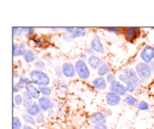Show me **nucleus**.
I'll use <instances>...</instances> for the list:
<instances>
[{
	"label": "nucleus",
	"instance_id": "nucleus-1",
	"mask_svg": "<svg viewBox=\"0 0 154 129\" xmlns=\"http://www.w3.org/2000/svg\"><path fill=\"white\" fill-rule=\"evenodd\" d=\"M29 76L31 82L35 85H38L39 87L48 86L51 82L49 76L46 73L35 69L30 71Z\"/></svg>",
	"mask_w": 154,
	"mask_h": 129
},
{
	"label": "nucleus",
	"instance_id": "nucleus-2",
	"mask_svg": "<svg viewBox=\"0 0 154 129\" xmlns=\"http://www.w3.org/2000/svg\"><path fill=\"white\" fill-rule=\"evenodd\" d=\"M76 73L78 76L82 80H87L90 76V72L87 64L84 62V60L79 59L75 62V64Z\"/></svg>",
	"mask_w": 154,
	"mask_h": 129
},
{
	"label": "nucleus",
	"instance_id": "nucleus-3",
	"mask_svg": "<svg viewBox=\"0 0 154 129\" xmlns=\"http://www.w3.org/2000/svg\"><path fill=\"white\" fill-rule=\"evenodd\" d=\"M135 70L140 79H144L148 80L152 76V70L150 65L144 62H139L135 66Z\"/></svg>",
	"mask_w": 154,
	"mask_h": 129
},
{
	"label": "nucleus",
	"instance_id": "nucleus-4",
	"mask_svg": "<svg viewBox=\"0 0 154 129\" xmlns=\"http://www.w3.org/2000/svg\"><path fill=\"white\" fill-rule=\"evenodd\" d=\"M141 58L146 64H150L154 59V47L151 45H146L141 52Z\"/></svg>",
	"mask_w": 154,
	"mask_h": 129
},
{
	"label": "nucleus",
	"instance_id": "nucleus-5",
	"mask_svg": "<svg viewBox=\"0 0 154 129\" xmlns=\"http://www.w3.org/2000/svg\"><path fill=\"white\" fill-rule=\"evenodd\" d=\"M110 90H111V92L116 93V94H119L120 96L125 95L128 92L126 86H125L120 81L117 80L111 83V85H110Z\"/></svg>",
	"mask_w": 154,
	"mask_h": 129
},
{
	"label": "nucleus",
	"instance_id": "nucleus-6",
	"mask_svg": "<svg viewBox=\"0 0 154 129\" xmlns=\"http://www.w3.org/2000/svg\"><path fill=\"white\" fill-rule=\"evenodd\" d=\"M63 74L68 78H72L75 76V67L71 62H65L62 66Z\"/></svg>",
	"mask_w": 154,
	"mask_h": 129
},
{
	"label": "nucleus",
	"instance_id": "nucleus-7",
	"mask_svg": "<svg viewBox=\"0 0 154 129\" xmlns=\"http://www.w3.org/2000/svg\"><path fill=\"white\" fill-rule=\"evenodd\" d=\"M38 104L40 106L41 109L44 111L51 110L54 106V103L51 100V98H49L48 97H45V96L41 97L38 99Z\"/></svg>",
	"mask_w": 154,
	"mask_h": 129
},
{
	"label": "nucleus",
	"instance_id": "nucleus-8",
	"mask_svg": "<svg viewBox=\"0 0 154 129\" xmlns=\"http://www.w3.org/2000/svg\"><path fill=\"white\" fill-rule=\"evenodd\" d=\"M121 101V98L116 93L109 92L106 94V102L110 106H117Z\"/></svg>",
	"mask_w": 154,
	"mask_h": 129
},
{
	"label": "nucleus",
	"instance_id": "nucleus-9",
	"mask_svg": "<svg viewBox=\"0 0 154 129\" xmlns=\"http://www.w3.org/2000/svg\"><path fill=\"white\" fill-rule=\"evenodd\" d=\"M25 88L26 89V92H28L32 97L35 99H39L41 97V91L39 88L36 87L35 86L33 85L31 81L27 82L25 85Z\"/></svg>",
	"mask_w": 154,
	"mask_h": 129
},
{
	"label": "nucleus",
	"instance_id": "nucleus-10",
	"mask_svg": "<svg viewBox=\"0 0 154 129\" xmlns=\"http://www.w3.org/2000/svg\"><path fill=\"white\" fill-rule=\"evenodd\" d=\"M90 122L93 124H105L106 122V117L105 114L101 112H96L90 116Z\"/></svg>",
	"mask_w": 154,
	"mask_h": 129
},
{
	"label": "nucleus",
	"instance_id": "nucleus-11",
	"mask_svg": "<svg viewBox=\"0 0 154 129\" xmlns=\"http://www.w3.org/2000/svg\"><path fill=\"white\" fill-rule=\"evenodd\" d=\"M91 48L96 52L103 53L105 52L104 46L99 36H95L91 41Z\"/></svg>",
	"mask_w": 154,
	"mask_h": 129
},
{
	"label": "nucleus",
	"instance_id": "nucleus-12",
	"mask_svg": "<svg viewBox=\"0 0 154 129\" xmlns=\"http://www.w3.org/2000/svg\"><path fill=\"white\" fill-rule=\"evenodd\" d=\"M87 62H88V64H90V67L93 69H99L104 64L102 58L95 55L90 56L87 59Z\"/></svg>",
	"mask_w": 154,
	"mask_h": 129
},
{
	"label": "nucleus",
	"instance_id": "nucleus-13",
	"mask_svg": "<svg viewBox=\"0 0 154 129\" xmlns=\"http://www.w3.org/2000/svg\"><path fill=\"white\" fill-rule=\"evenodd\" d=\"M27 50L23 44L14 43L13 46V52L14 56H24Z\"/></svg>",
	"mask_w": 154,
	"mask_h": 129
},
{
	"label": "nucleus",
	"instance_id": "nucleus-14",
	"mask_svg": "<svg viewBox=\"0 0 154 129\" xmlns=\"http://www.w3.org/2000/svg\"><path fill=\"white\" fill-rule=\"evenodd\" d=\"M140 33V28L137 27H131V28H126L125 32V36L128 40H132L136 38Z\"/></svg>",
	"mask_w": 154,
	"mask_h": 129
},
{
	"label": "nucleus",
	"instance_id": "nucleus-15",
	"mask_svg": "<svg viewBox=\"0 0 154 129\" xmlns=\"http://www.w3.org/2000/svg\"><path fill=\"white\" fill-rule=\"evenodd\" d=\"M123 74H125L131 81L135 82H139V79H138L136 70H134L133 68H126L123 69Z\"/></svg>",
	"mask_w": 154,
	"mask_h": 129
},
{
	"label": "nucleus",
	"instance_id": "nucleus-16",
	"mask_svg": "<svg viewBox=\"0 0 154 129\" xmlns=\"http://www.w3.org/2000/svg\"><path fill=\"white\" fill-rule=\"evenodd\" d=\"M93 85L94 88H96V89L103 90L107 87V82L103 77L100 76V77L96 78L93 81Z\"/></svg>",
	"mask_w": 154,
	"mask_h": 129
},
{
	"label": "nucleus",
	"instance_id": "nucleus-17",
	"mask_svg": "<svg viewBox=\"0 0 154 129\" xmlns=\"http://www.w3.org/2000/svg\"><path fill=\"white\" fill-rule=\"evenodd\" d=\"M23 105L26 109H29L32 105L33 104L34 102L32 101V98L31 94L28 92H23Z\"/></svg>",
	"mask_w": 154,
	"mask_h": 129
},
{
	"label": "nucleus",
	"instance_id": "nucleus-18",
	"mask_svg": "<svg viewBox=\"0 0 154 129\" xmlns=\"http://www.w3.org/2000/svg\"><path fill=\"white\" fill-rule=\"evenodd\" d=\"M41 110L42 109H41L38 104H36L34 102L33 104L29 109L26 110V112L27 114L32 116H38V115H40Z\"/></svg>",
	"mask_w": 154,
	"mask_h": 129
},
{
	"label": "nucleus",
	"instance_id": "nucleus-19",
	"mask_svg": "<svg viewBox=\"0 0 154 129\" xmlns=\"http://www.w3.org/2000/svg\"><path fill=\"white\" fill-rule=\"evenodd\" d=\"M124 103L128 106H138V100L132 94H126L124 98Z\"/></svg>",
	"mask_w": 154,
	"mask_h": 129
},
{
	"label": "nucleus",
	"instance_id": "nucleus-20",
	"mask_svg": "<svg viewBox=\"0 0 154 129\" xmlns=\"http://www.w3.org/2000/svg\"><path fill=\"white\" fill-rule=\"evenodd\" d=\"M87 34V31L83 27H78L75 28L73 33L72 34V38H82Z\"/></svg>",
	"mask_w": 154,
	"mask_h": 129
},
{
	"label": "nucleus",
	"instance_id": "nucleus-21",
	"mask_svg": "<svg viewBox=\"0 0 154 129\" xmlns=\"http://www.w3.org/2000/svg\"><path fill=\"white\" fill-rule=\"evenodd\" d=\"M111 69V64L109 63H104L99 69H98V74L100 76H103L108 74V71Z\"/></svg>",
	"mask_w": 154,
	"mask_h": 129
},
{
	"label": "nucleus",
	"instance_id": "nucleus-22",
	"mask_svg": "<svg viewBox=\"0 0 154 129\" xmlns=\"http://www.w3.org/2000/svg\"><path fill=\"white\" fill-rule=\"evenodd\" d=\"M24 59L27 63L32 62L36 59V55L31 50H27L26 52L24 55Z\"/></svg>",
	"mask_w": 154,
	"mask_h": 129
},
{
	"label": "nucleus",
	"instance_id": "nucleus-23",
	"mask_svg": "<svg viewBox=\"0 0 154 129\" xmlns=\"http://www.w3.org/2000/svg\"><path fill=\"white\" fill-rule=\"evenodd\" d=\"M34 65L35 67V70L43 71V70H45L46 69V64H45V62L42 61V59L36 60Z\"/></svg>",
	"mask_w": 154,
	"mask_h": 129
},
{
	"label": "nucleus",
	"instance_id": "nucleus-24",
	"mask_svg": "<svg viewBox=\"0 0 154 129\" xmlns=\"http://www.w3.org/2000/svg\"><path fill=\"white\" fill-rule=\"evenodd\" d=\"M138 87V82H132V81H130L128 84H126V88H127L128 92H132L135 91L137 88Z\"/></svg>",
	"mask_w": 154,
	"mask_h": 129
},
{
	"label": "nucleus",
	"instance_id": "nucleus-25",
	"mask_svg": "<svg viewBox=\"0 0 154 129\" xmlns=\"http://www.w3.org/2000/svg\"><path fill=\"white\" fill-rule=\"evenodd\" d=\"M22 117L24 119V121H26V122L29 123L31 124H35V120L34 119L33 116H32L29 115V114H23Z\"/></svg>",
	"mask_w": 154,
	"mask_h": 129
},
{
	"label": "nucleus",
	"instance_id": "nucleus-26",
	"mask_svg": "<svg viewBox=\"0 0 154 129\" xmlns=\"http://www.w3.org/2000/svg\"><path fill=\"white\" fill-rule=\"evenodd\" d=\"M24 85H26V84L23 83L20 81H18V82H16V83L14 85V93L22 91L24 88Z\"/></svg>",
	"mask_w": 154,
	"mask_h": 129
},
{
	"label": "nucleus",
	"instance_id": "nucleus-27",
	"mask_svg": "<svg viewBox=\"0 0 154 129\" xmlns=\"http://www.w3.org/2000/svg\"><path fill=\"white\" fill-rule=\"evenodd\" d=\"M138 110H140L147 111V110H149L150 106H149V104L147 103V102L142 100V101L139 102V104H138Z\"/></svg>",
	"mask_w": 154,
	"mask_h": 129
},
{
	"label": "nucleus",
	"instance_id": "nucleus-28",
	"mask_svg": "<svg viewBox=\"0 0 154 129\" xmlns=\"http://www.w3.org/2000/svg\"><path fill=\"white\" fill-rule=\"evenodd\" d=\"M39 89H40L41 93H42L45 96H49L51 94V92H52L51 88L48 86L39 87Z\"/></svg>",
	"mask_w": 154,
	"mask_h": 129
},
{
	"label": "nucleus",
	"instance_id": "nucleus-29",
	"mask_svg": "<svg viewBox=\"0 0 154 129\" xmlns=\"http://www.w3.org/2000/svg\"><path fill=\"white\" fill-rule=\"evenodd\" d=\"M14 129H21L22 122L17 116L14 117Z\"/></svg>",
	"mask_w": 154,
	"mask_h": 129
},
{
	"label": "nucleus",
	"instance_id": "nucleus-30",
	"mask_svg": "<svg viewBox=\"0 0 154 129\" xmlns=\"http://www.w3.org/2000/svg\"><path fill=\"white\" fill-rule=\"evenodd\" d=\"M14 104L20 106V105L23 104V98L20 94H15L14 95Z\"/></svg>",
	"mask_w": 154,
	"mask_h": 129
},
{
	"label": "nucleus",
	"instance_id": "nucleus-31",
	"mask_svg": "<svg viewBox=\"0 0 154 129\" xmlns=\"http://www.w3.org/2000/svg\"><path fill=\"white\" fill-rule=\"evenodd\" d=\"M23 29L26 32V37H30L35 33V28L32 27H23Z\"/></svg>",
	"mask_w": 154,
	"mask_h": 129
},
{
	"label": "nucleus",
	"instance_id": "nucleus-32",
	"mask_svg": "<svg viewBox=\"0 0 154 129\" xmlns=\"http://www.w3.org/2000/svg\"><path fill=\"white\" fill-rule=\"evenodd\" d=\"M118 78H119V80H120V81H122V82H124V83H126V84H128L131 81L130 80H129V78H128V76H126V75L125 74H123H123H119Z\"/></svg>",
	"mask_w": 154,
	"mask_h": 129
},
{
	"label": "nucleus",
	"instance_id": "nucleus-33",
	"mask_svg": "<svg viewBox=\"0 0 154 129\" xmlns=\"http://www.w3.org/2000/svg\"><path fill=\"white\" fill-rule=\"evenodd\" d=\"M23 32V27H13V34L14 36H20Z\"/></svg>",
	"mask_w": 154,
	"mask_h": 129
},
{
	"label": "nucleus",
	"instance_id": "nucleus-34",
	"mask_svg": "<svg viewBox=\"0 0 154 129\" xmlns=\"http://www.w3.org/2000/svg\"><path fill=\"white\" fill-rule=\"evenodd\" d=\"M106 79L108 82H109L110 83H112L113 82L115 81V76L113 74L109 73L106 75Z\"/></svg>",
	"mask_w": 154,
	"mask_h": 129
},
{
	"label": "nucleus",
	"instance_id": "nucleus-35",
	"mask_svg": "<svg viewBox=\"0 0 154 129\" xmlns=\"http://www.w3.org/2000/svg\"><path fill=\"white\" fill-rule=\"evenodd\" d=\"M108 31L110 32L116 33V34H119V33L121 32V29L117 28V27H109V28H108Z\"/></svg>",
	"mask_w": 154,
	"mask_h": 129
},
{
	"label": "nucleus",
	"instance_id": "nucleus-36",
	"mask_svg": "<svg viewBox=\"0 0 154 129\" xmlns=\"http://www.w3.org/2000/svg\"><path fill=\"white\" fill-rule=\"evenodd\" d=\"M36 121H37V122L40 123V124L41 123L45 122V117H44V116L42 115V114H40V115H38L37 116Z\"/></svg>",
	"mask_w": 154,
	"mask_h": 129
},
{
	"label": "nucleus",
	"instance_id": "nucleus-37",
	"mask_svg": "<svg viewBox=\"0 0 154 129\" xmlns=\"http://www.w3.org/2000/svg\"><path fill=\"white\" fill-rule=\"evenodd\" d=\"M93 129H108V127H107V125L105 124H96V125H95Z\"/></svg>",
	"mask_w": 154,
	"mask_h": 129
},
{
	"label": "nucleus",
	"instance_id": "nucleus-38",
	"mask_svg": "<svg viewBox=\"0 0 154 129\" xmlns=\"http://www.w3.org/2000/svg\"><path fill=\"white\" fill-rule=\"evenodd\" d=\"M19 81H20V82H23V83L26 84L27 82H29V80L27 77H26V76H21V77H20Z\"/></svg>",
	"mask_w": 154,
	"mask_h": 129
},
{
	"label": "nucleus",
	"instance_id": "nucleus-39",
	"mask_svg": "<svg viewBox=\"0 0 154 129\" xmlns=\"http://www.w3.org/2000/svg\"><path fill=\"white\" fill-rule=\"evenodd\" d=\"M64 29L66 30V32H67L68 33H70V34H72L74 32V30H75V28H73V27H65Z\"/></svg>",
	"mask_w": 154,
	"mask_h": 129
},
{
	"label": "nucleus",
	"instance_id": "nucleus-40",
	"mask_svg": "<svg viewBox=\"0 0 154 129\" xmlns=\"http://www.w3.org/2000/svg\"><path fill=\"white\" fill-rule=\"evenodd\" d=\"M56 72H57V75L59 76V77L62 76V75H63V71L60 70V68L59 67H57V68H56Z\"/></svg>",
	"mask_w": 154,
	"mask_h": 129
},
{
	"label": "nucleus",
	"instance_id": "nucleus-41",
	"mask_svg": "<svg viewBox=\"0 0 154 129\" xmlns=\"http://www.w3.org/2000/svg\"><path fill=\"white\" fill-rule=\"evenodd\" d=\"M35 43L37 46H42V38H38L36 40H35Z\"/></svg>",
	"mask_w": 154,
	"mask_h": 129
},
{
	"label": "nucleus",
	"instance_id": "nucleus-42",
	"mask_svg": "<svg viewBox=\"0 0 154 129\" xmlns=\"http://www.w3.org/2000/svg\"><path fill=\"white\" fill-rule=\"evenodd\" d=\"M87 52L88 54H90V55H91V56H93V54H94L95 51L93 50L92 49V48H88V49H87Z\"/></svg>",
	"mask_w": 154,
	"mask_h": 129
},
{
	"label": "nucleus",
	"instance_id": "nucleus-43",
	"mask_svg": "<svg viewBox=\"0 0 154 129\" xmlns=\"http://www.w3.org/2000/svg\"><path fill=\"white\" fill-rule=\"evenodd\" d=\"M149 65H150V69H151L152 72H154V61L152 62L150 64H149Z\"/></svg>",
	"mask_w": 154,
	"mask_h": 129
},
{
	"label": "nucleus",
	"instance_id": "nucleus-44",
	"mask_svg": "<svg viewBox=\"0 0 154 129\" xmlns=\"http://www.w3.org/2000/svg\"><path fill=\"white\" fill-rule=\"evenodd\" d=\"M23 129H34L32 128V127H30V126H28V125H25L23 127Z\"/></svg>",
	"mask_w": 154,
	"mask_h": 129
},
{
	"label": "nucleus",
	"instance_id": "nucleus-45",
	"mask_svg": "<svg viewBox=\"0 0 154 129\" xmlns=\"http://www.w3.org/2000/svg\"><path fill=\"white\" fill-rule=\"evenodd\" d=\"M51 29H52L54 32H57V31H58V30H59V28H56V27H55V28H54V27H51Z\"/></svg>",
	"mask_w": 154,
	"mask_h": 129
},
{
	"label": "nucleus",
	"instance_id": "nucleus-46",
	"mask_svg": "<svg viewBox=\"0 0 154 129\" xmlns=\"http://www.w3.org/2000/svg\"><path fill=\"white\" fill-rule=\"evenodd\" d=\"M81 58H84V59H85V58H87V56H86L85 54H82V55L81 56Z\"/></svg>",
	"mask_w": 154,
	"mask_h": 129
},
{
	"label": "nucleus",
	"instance_id": "nucleus-47",
	"mask_svg": "<svg viewBox=\"0 0 154 129\" xmlns=\"http://www.w3.org/2000/svg\"><path fill=\"white\" fill-rule=\"evenodd\" d=\"M152 113H153V116H154V109L153 110V111H152Z\"/></svg>",
	"mask_w": 154,
	"mask_h": 129
}]
</instances>
